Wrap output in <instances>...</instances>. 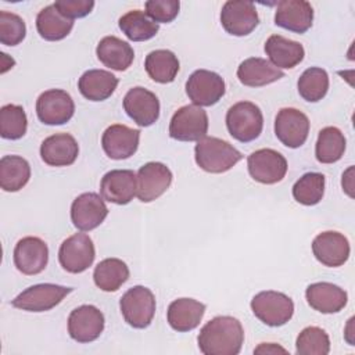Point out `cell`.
Instances as JSON below:
<instances>
[{
  "instance_id": "obj_37",
  "label": "cell",
  "mask_w": 355,
  "mask_h": 355,
  "mask_svg": "<svg viewBox=\"0 0 355 355\" xmlns=\"http://www.w3.org/2000/svg\"><path fill=\"white\" fill-rule=\"evenodd\" d=\"M324 175L319 172L304 173L293 186V197L302 205H316L324 194Z\"/></svg>"
},
{
  "instance_id": "obj_21",
  "label": "cell",
  "mask_w": 355,
  "mask_h": 355,
  "mask_svg": "<svg viewBox=\"0 0 355 355\" xmlns=\"http://www.w3.org/2000/svg\"><path fill=\"white\" fill-rule=\"evenodd\" d=\"M101 197L118 205L129 204L136 196V175L130 169H112L100 182Z\"/></svg>"
},
{
  "instance_id": "obj_22",
  "label": "cell",
  "mask_w": 355,
  "mask_h": 355,
  "mask_svg": "<svg viewBox=\"0 0 355 355\" xmlns=\"http://www.w3.org/2000/svg\"><path fill=\"white\" fill-rule=\"evenodd\" d=\"M313 21V8L304 0H283L277 3L275 24L295 33H305Z\"/></svg>"
},
{
  "instance_id": "obj_27",
  "label": "cell",
  "mask_w": 355,
  "mask_h": 355,
  "mask_svg": "<svg viewBox=\"0 0 355 355\" xmlns=\"http://www.w3.org/2000/svg\"><path fill=\"white\" fill-rule=\"evenodd\" d=\"M265 53L270 62L279 69H290L298 65L305 55L301 43L290 40L282 35H272L265 43Z\"/></svg>"
},
{
  "instance_id": "obj_41",
  "label": "cell",
  "mask_w": 355,
  "mask_h": 355,
  "mask_svg": "<svg viewBox=\"0 0 355 355\" xmlns=\"http://www.w3.org/2000/svg\"><path fill=\"white\" fill-rule=\"evenodd\" d=\"M144 7H146V14L154 22L168 24L178 17L180 3L178 0H148L146 1Z\"/></svg>"
},
{
  "instance_id": "obj_19",
  "label": "cell",
  "mask_w": 355,
  "mask_h": 355,
  "mask_svg": "<svg viewBox=\"0 0 355 355\" xmlns=\"http://www.w3.org/2000/svg\"><path fill=\"white\" fill-rule=\"evenodd\" d=\"M349 241L340 232L327 230L319 233L312 241V252L315 258L329 268L344 265L349 257Z\"/></svg>"
},
{
  "instance_id": "obj_9",
  "label": "cell",
  "mask_w": 355,
  "mask_h": 355,
  "mask_svg": "<svg viewBox=\"0 0 355 355\" xmlns=\"http://www.w3.org/2000/svg\"><path fill=\"white\" fill-rule=\"evenodd\" d=\"M96 257L93 240L85 233H75L65 239L58 250V261L69 273H82L92 266Z\"/></svg>"
},
{
  "instance_id": "obj_16",
  "label": "cell",
  "mask_w": 355,
  "mask_h": 355,
  "mask_svg": "<svg viewBox=\"0 0 355 355\" xmlns=\"http://www.w3.org/2000/svg\"><path fill=\"white\" fill-rule=\"evenodd\" d=\"M108 215L104 198L97 193H83L71 205V220L82 232H90L100 226Z\"/></svg>"
},
{
  "instance_id": "obj_1",
  "label": "cell",
  "mask_w": 355,
  "mask_h": 355,
  "mask_svg": "<svg viewBox=\"0 0 355 355\" xmlns=\"http://www.w3.org/2000/svg\"><path fill=\"white\" fill-rule=\"evenodd\" d=\"M197 341L204 355H237L244 343V330L233 316H215L202 326Z\"/></svg>"
},
{
  "instance_id": "obj_40",
  "label": "cell",
  "mask_w": 355,
  "mask_h": 355,
  "mask_svg": "<svg viewBox=\"0 0 355 355\" xmlns=\"http://www.w3.org/2000/svg\"><path fill=\"white\" fill-rule=\"evenodd\" d=\"M26 36L24 19L8 11H0V42L6 46H17Z\"/></svg>"
},
{
  "instance_id": "obj_32",
  "label": "cell",
  "mask_w": 355,
  "mask_h": 355,
  "mask_svg": "<svg viewBox=\"0 0 355 355\" xmlns=\"http://www.w3.org/2000/svg\"><path fill=\"white\" fill-rule=\"evenodd\" d=\"M129 279V268L119 258H105L93 272L94 284L103 291H116Z\"/></svg>"
},
{
  "instance_id": "obj_13",
  "label": "cell",
  "mask_w": 355,
  "mask_h": 355,
  "mask_svg": "<svg viewBox=\"0 0 355 355\" xmlns=\"http://www.w3.org/2000/svg\"><path fill=\"white\" fill-rule=\"evenodd\" d=\"M309 133V119L308 116L291 107L282 108L275 119V135L276 137L290 148L301 147Z\"/></svg>"
},
{
  "instance_id": "obj_14",
  "label": "cell",
  "mask_w": 355,
  "mask_h": 355,
  "mask_svg": "<svg viewBox=\"0 0 355 355\" xmlns=\"http://www.w3.org/2000/svg\"><path fill=\"white\" fill-rule=\"evenodd\" d=\"M104 315L94 305H80L68 316V333L78 343H92L104 330Z\"/></svg>"
},
{
  "instance_id": "obj_3",
  "label": "cell",
  "mask_w": 355,
  "mask_h": 355,
  "mask_svg": "<svg viewBox=\"0 0 355 355\" xmlns=\"http://www.w3.org/2000/svg\"><path fill=\"white\" fill-rule=\"evenodd\" d=\"M226 128L230 136L241 143L255 140L263 128L261 108L251 101H239L226 112Z\"/></svg>"
},
{
  "instance_id": "obj_10",
  "label": "cell",
  "mask_w": 355,
  "mask_h": 355,
  "mask_svg": "<svg viewBox=\"0 0 355 355\" xmlns=\"http://www.w3.org/2000/svg\"><path fill=\"white\" fill-rule=\"evenodd\" d=\"M250 176L262 184H275L287 173L286 158L273 148H259L247 158Z\"/></svg>"
},
{
  "instance_id": "obj_23",
  "label": "cell",
  "mask_w": 355,
  "mask_h": 355,
  "mask_svg": "<svg viewBox=\"0 0 355 355\" xmlns=\"http://www.w3.org/2000/svg\"><path fill=\"white\" fill-rule=\"evenodd\" d=\"M305 298L309 306L320 313H337L344 309L348 301L347 291L329 282L309 284L305 291Z\"/></svg>"
},
{
  "instance_id": "obj_43",
  "label": "cell",
  "mask_w": 355,
  "mask_h": 355,
  "mask_svg": "<svg viewBox=\"0 0 355 355\" xmlns=\"http://www.w3.org/2000/svg\"><path fill=\"white\" fill-rule=\"evenodd\" d=\"M286 352V349L284 348H282V347H279V345H276V344H273V343H263V344H261L257 349H254V352Z\"/></svg>"
},
{
  "instance_id": "obj_38",
  "label": "cell",
  "mask_w": 355,
  "mask_h": 355,
  "mask_svg": "<svg viewBox=\"0 0 355 355\" xmlns=\"http://www.w3.org/2000/svg\"><path fill=\"white\" fill-rule=\"evenodd\" d=\"M28 129V118L21 105L6 104L0 108V136L7 140L21 139Z\"/></svg>"
},
{
  "instance_id": "obj_24",
  "label": "cell",
  "mask_w": 355,
  "mask_h": 355,
  "mask_svg": "<svg viewBox=\"0 0 355 355\" xmlns=\"http://www.w3.org/2000/svg\"><path fill=\"white\" fill-rule=\"evenodd\" d=\"M79 154V146L69 133H55L42 141L40 157L50 166L72 165Z\"/></svg>"
},
{
  "instance_id": "obj_30",
  "label": "cell",
  "mask_w": 355,
  "mask_h": 355,
  "mask_svg": "<svg viewBox=\"0 0 355 355\" xmlns=\"http://www.w3.org/2000/svg\"><path fill=\"white\" fill-rule=\"evenodd\" d=\"M73 28V19L64 17L54 4L42 8L36 17V29L40 37L49 42L62 40Z\"/></svg>"
},
{
  "instance_id": "obj_44",
  "label": "cell",
  "mask_w": 355,
  "mask_h": 355,
  "mask_svg": "<svg viewBox=\"0 0 355 355\" xmlns=\"http://www.w3.org/2000/svg\"><path fill=\"white\" fill-rule=\"evenodd\" d=\"M351 173H352V166L348 168V171L343 175V189L352 197V193H351V189H352V184H351Z\"/></svg>"
},
{
  "instance_id": "obj_34",
  "label": "cell",
  "mask_w": 355,
  "mask_h": 355,
  "mask_svg": "<svg viewBox=\"0 0 355 355\" xmlns=\"http://www.w3.org/2000/svg\"><path fill=\"white\" fill-rule=\"evenodd\" d=\"M118 25L125 36L133 42L148 40L154 37L159 31V25L150 19L148 15L140 10H132L123 14L119 18Z\"/></svg>"
},
{
  "instance_id": "obj_2",
  "label": "cell",
  "mask_w": 355,
  "mask_h": 355,
  "mask_svg": "<svg viewBox=\"0 0 355 355\" xmlns=\"http://www.w3.org/2000/svg\"><path fill=\"white\" fill-rule=\"evenodd\" d=\"M196 164L205 172L223 173L232 169L241 158V153L229 141L214 136L200 139L194 147Z\"/></svg>"
},
{
  "instance_id": "obj_18",
  "label": "cell",
  "mask_w": 355,
  "mask_h": 355,
  "mask_svg": "<svg viewBox=\"0 0 355 355\" xmlns=\"http://www.w3.org/2000/svg\"><path fill=\"white\" fill-rule=\"evenodd\" d=\"M49 262L47 244L35 236H26L21 239L14 248V265L15 268L28 276L43 272Z\"/></svg>"
},
{
  "instance_id": "obj_25",
  "label": "cell",
  "mask_w": 355,
  "mask_h": 355,
  "mask_svg": "<svg viewBox=\"0 0 355 355\" xmlns=\"http://www.w3.org/2000/svg\"><path fill=\"white\" fill-rule=\"evenodd\" d=\"M205 313V304L193 298H178L168 306L166 319L169 326L180 333L196 329Z\"/></svg>"
},
{
  "instance_id": "obj_26",
  "label": "cell",
  "mask_w": 355,
  "mask_h": 355,
  "mask_svg": "<svg viewBox=\"0 0 355 355\" xmlns=\"http://www.w3.org/2000/svg\"><path fill=\"white\" fill-rule=\"evenodd\" d=\"M284 76V72L276 68L270 61L261 57H250L237 68L239 80L248 87H261L273 83Z\"/></svg>"
},
{
  "instance_id": "obj_7",
  "label": "cell",
  "mask_w": 355,
  "mask_h": 355,
  "mask_svg": "<svg viewBox=\"0 0 355 355\" xmlns=\"http://www.w3.org/2000/svg\"><path fill=\"white\" fill-rule=\"evenodd\" d=\"M208 132L207 112L194 104L180 107L169 122V136L179 141H198Z\"/></svg>"
},
{
  "instance_id": "obj_20",
  "label": "cell",
  "mask_w": 355,
  "mask_h": 355,
  "mask_svg": "<svg viewBox=\"0 0 355 355\" xmlns=\"http://www.w3.org/2000/svg\"><path fill=\"white\" fill-rule=\"evenodd\" d=\"M139 140V129H132L126 125L115 123L104 130L101 137V147L111 159H126L137 151Z\"/></svg>"
},
{
  "instance_id": "obj_8",
  "label": "cell",
  "mask_w": 355,
  "mask_h": 355,
  "mask_svg": "<svg viewBox=\"0 0 355 355\" xmlns=\"http://www.w3.org/2000/svg\"><path fill=\"white\" fill-rule=\"evenodd\" d=\"M226 85L223 78L208 69L194 71L186 82V93L194 105L211 107L225 94Z\"/></svg>"
},
{
  "instance_id": "obj_12",
  "label": "cell",
  "mask_w": 355,
  "mask_h": 355,
  "mask_svg": "<svg viewBox=\"0 0 355 355\" xmlns=\"http://www.w3.org/2000/svg\"><path fill=\"white\" fill-rule=\"evenodd\" d=\"M75 112V104L69 93L61 89L43 92L36 101V114L44 125H64Z\"/></svg>"
},
{
  "instance_id": "obj_5",
  "label": "cell",
  "mask_w": 355,
  "mask_h": 355,
  "mask_svg": "<svg viewBox=\"0 0 355 355\" xmlns=\"http://www.w3.org/2000/svg\"><path fill=\"white\" fill-rule=\"evenodd\" d=\"M119 308L129 326L135 329H146L155 315V297L150 288L135 286L122 295Z\"/></svg>"
},
{
  "instance_id": "obj_4",
  "label": "cell",
  "mask_w": 355,
  "mask_h": 355,
  "mask_svg": "<svg viewBox=\"0 0 355 355\" xmlns=\"http://www.w3.org/2000/svg\"><path fill=\"white\" fill-rule=\"evenodd\" d=\"M251 309L263 324L279 327L293 318L294 302L284 293L266 290L254 295L251 300Z\"/></svg>"
},
{
  "instance_id": "obj_33",
  "label": "cell",
  "mask_w": 355,
  "mask_h": 355,
  "mask_svg": "<svg viewBox=\"0 0 355 355\" xmlns=\"http://www.w3.org/2000/svg\"><path fill=\"white\" fill-rule=\"evenodd\" d=\"M144 68L154 82L171 83L179 72V60L171 50L159 49L147 54Z\"/></svg>"
},
{
  "instance_id": "obj_6",
  "label": "cell",
  "mask_w": 355,
  "mask_h": 355,
  "mask_svg": "<svg viewBox=\"0 0 355 355\" xmlns=\"http://www.w3.org/2000/svg\"><path fill=\"white\" fill-rule=\"evenodd\" d=\"M73 288L53 283H40L25 288L18 294L11 305L28 312H46L58 305Z\"/></svg>"
},
{
  "instance_id": "obj_39",
  "label": "cell",
  "mask_w": 355,
  "mask_h": 355,
  "mask_svg": "<svg viewBox=\"0 0 355 355\" xmlns=\"http://www.w3.org/2000/svg\"><path fill=\"white\" fill-rule=\"evenodd\" d=\"M330 351L327 333L318 326H308L301 330L295 340V352L300 355H326Z\"/></svg>"
},
{
  "instance_id": "obj_35",
  "label": "cell",
  "mask_w": 355,
  "mask_h": 355,
  "mask_svg": "<svg viewBox=\"0 0 355 355\" xmlns=\"http://www.w3.org/2000/svg\"><path fill=\"white\" fill-rule=\"evenodd\" d=\"M345 137L336 126L323 128L316 140L315 155L320 164H333L341 159L345 151Z\"/></svg>"
},
{
  "instance_id": "obj_36",
  "label": "cell",
  "mask_w": 355,
  "mask_h": 355,
  "mask_svg": "<svg viewBox=\"0 0 355 355\" xmlns=\"http://www.w3.org/2000/svg\"><path fill=\"white\" fill-rule=\"evenodd\" d=\"M300 96L309 103L322 100L329 90V75L323 68L311 67L302 72L297 82Z\"/></svg>"
},
{
  "instance_id": "obj_15",
  "label": "cell",
  "mask_w": 355,
  "mask_h": 355,
  "mask_svg": "<svg viewBox=\"0 0 355 355\" xmlns=\"http://www.w3.org/2000/svg\"><path fill=\"white\" fill-rule=\"evenodd\" d=\"M220 24L233 36H247L258 26L259 17L254 3L230 0L222 7Z\"/></svg>"
},
{
  "instance_id": "obj_29",
  "label": "cell",
  "mask_w": 355,
  "mask_h": 355,
  "mask_svg": "<svg viewBox=\"0 0 355 355\" xmlns=\"http://www.w3.org/2000/svg\"><path fill=\"white\" fill-rule=\"evenodd\" d=\"M118 78L105 69H89L78 80L80 94L90 101H104L115 92Z\"/></svg>"
},
{
  "instance_id": "obj_28",
  "label": "cell",
  "mask_w": 355,
  "mask_h": 355,
  "mask_svg": "<svg viewBox=\"0 0 355 355\" xmlns=\"http://www.w3.org/2000/svg\"><path fill=\"white\" fill-rule=\"evenodd\" d=\"M96 54L104 67L114 71H126L135 58L132 46L116 36L103 37L96 47Z\"/></svg>"
},
{
  "instance_id": "obj_31",
  "label": "cell",
  "mask_w": 355,
  "mask_h": 355,
  "mask_svg": "<svg viewBox=\"0 0 355 355\" xmlns=\"http://www.w3.org/2000/svg\"><path fill=\"white\" fill-rule=\"evenodd\" d=\"M31 178L29 162L19 155H4L0 159V187L4 191H19Z\"/></svg>"
},
{
  "instance_id": "obj_42",
  "label": "cell",
  "mask_w": 355,
  "mask_h": 355,
  "mask_svg": "<svg viewBox=\"0 0 355 355\" xmlns=\"http://www.w3.org/2000/svg\"><path fill=\"white\" fill-rule=\"evenodd\" d=\"M55 8L67 18H83L89 15L94 7L92 0H58L54 3Z\"/></svg>"
},
{
  "instance_id": "obj_17",
  "label": "cell",
  "mask_w": 355,
  "mask_h": 355,
  "mask_svg": "<svg viewBox=\"0 0 355 355\" xmlns=\"http://www.w3.org/2000/svg\"><path fill=\"white\" fill-rule=\"evenodd\" d=\"M123 110L133 122L141 128H147L159 118V100L153 92L136 86L125 94Z\"/></svg>"
},
{
  "instance_id": "obj_11",
  "label": "cell",
  "mask_w": 355,
  "mask_h": 355,
  "mask_svg": "<svg viewBox=\"0 0 355 355\" xmlns=\"http://www.w3.org/2000/svg\"><path fill=\"white\" fill-rule=\"evenodd\" d=\"M172 172L162 162H147L136 175V196L141 202L161 197L172 183Z\"/></svg>"
}]
</instances>
